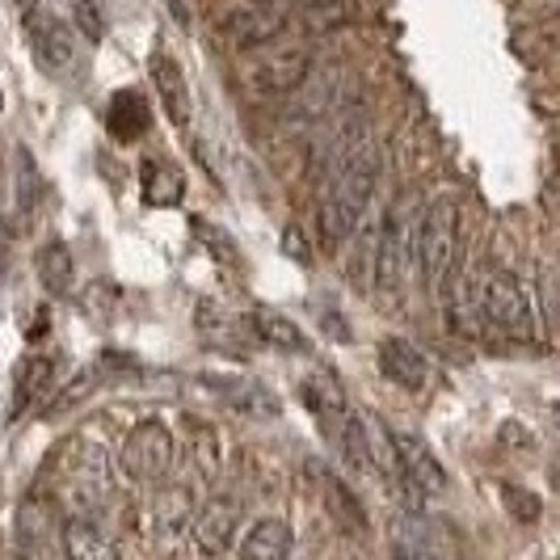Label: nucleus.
Returning a JSON list of instances; mask_svg holds the SVG:
<instances>
[{
	"label": "nucleus",
	"mask_w": 560,
	"mask_h": 560,
	"mask_svg": "<svg viewBox=\"0 0 560 560\" xmlns=\"http://www.w3.org/2000/svg\"><path fill=\"white\" fill-rule=\"evenodd\" d=\"M451 329L455 334H493L527 341L535 334V308L532 291L523 287V279L505 266H489L480 275L459 279L455 295H451Z\"/></svg>",
	"instance_id": "nucleus-1"
},
{
	"label": "nucleus",
	"mask_w": 560,
	"mask_h": 560,
	"mask_svg": "<svg viewBox=\"0 0 560 560\" xmlns=\"http://www.w3.org/2000/svg\"><path fill=\"white\" fill-rule=\"evenodd\" d=\"M320 190V236L325 245H346L350 232L363 224L375 198V182H380V148L366 136L346 161L329 168Z\"/></svg>",
	"instance_id": "nucleus-2"
},
{
	"label": "nucleus",
	"mask_w": 560,
	"mask_h": 560,
	"mask_svg": "<svg viewBox=\"0 0 560 560\" xmlns=\"http://www.w3.org/2000/svg\"><path fill=\"white\" fill-rule=\"evenodd\" d=\"M459 249V202L455 195H439L418 211V232H413V266L425 291H439L447 282Z\"/></svg>",
	"instance_id": "nucleus-3"
},
{
	"label": "nucleus",
	"mask_w": 560,
	"mask_h": 560,
	"mask_svg": "<svg viewBox=\"0 0 560 560\" xmlns=\"http://www.w3.org/2000/svg\"><path fill=\"white\" fill-rule=\"evenodd\" d=\"M257 59L245 68L253 93H266V97H279V93H291L295 84L304 81V72L312 68V51L304 43H266V47H253Z\"/></svg>",
	"instance_id": "nucleus-4"
},
{
	"label": "nucleus",
	"mask_w": 560,
	"mask_h": 560,
	"mask_svg": "<svg viewBox=\"0 0 560 560\" xmlns=\"http://www.w3.org/2000/svg\"><path fill=\"white\" fill-rule=\"evenodd\" d=\"M122 472L140 485H156L173 472V434L161 421H140L122 443Z\"/></svg>",
	"instance_id": "nucleus-5"
},
{
	"label": "nucleus",
	"mask_w": 560,
	"mask_h": 560,
	"mask_svg": "<svg viewBox=\"0 0 560 560\" xmlns=\"http://www.w3.org/2000/svg\"><path fill=\"white\" fill-rule=\"evenodd\" d=\"M287 97H291L287 127L308 136L312 127H320V122L337 110V102L346 97V93H341V72H334V68H308L304 81L295 84Z\"/></svg>",
	"instance_id": "nucleus-6"
},
{
	"label": "nucleus",
	"mask_w": 560,
	"mask_h": 560,
	"mask_svg": "<svg viewBox=\"0 0 560 560\" xmlns=\"http://www.w3.org/2000/svg\"><path fill=\"white\" fill-rule=\"evenodd\" d=\"M26 34L34 56L43 59V68H51L56 77H68L81 68V56H77V38L68 22H59L56 13H47L43 4H30L26 9Z\"/></svg>",
	"instance_id": "nucleus-7"
},
{
	"label": "nucleus",
	"mask_w": 560,
	"mask_h": 560,
	"mask_svg": "<svg viewBox=\"0 0 560 560\" xmlns=\"http://www.w3.org/2000/svg\"><path fill=\"white\" fill-rule=\"evenodd\" d=\"M388 447H393V459L400 468V477L409 489H421V493H439L447 489V472L443 464L434 459V451L425 447V439L405 430V425H388Z\"/></svg>",
	"instance_id": "nucleus-8"
},
{
	"label": "nucleus",
	"mask_w": 560,
	"mask_h": 560,
	"mask_svg": "<svg viewBox=\"0 0 560 560\" xmlns=\"http://www.w3.org/2000/svg\"><path fill=\"white\" fill-rule=\"evenodd\" d=\"M287 22H291V13H282L275 0H241L236 9H228L224 34L241 51H253V47H266V43L282 38Z\"/></svg>",
	"instance_id": "nucleus-9"
},
{
	"label": "nucleus",
	"mask_w": 560,
	"mask_h": 560,
	"mask_svg": "<svg viewBox=\"0 0 560 560\" xmlns=\"http://www.w3.org/2000/svg\"><path fill=\"white\" fill-rule=\"evenodd\" d=\"M418 211L421 207H396L388 220L380 224V257H375V279L380 282H400L409 261H413V232H418Z\"/></svg>",
	"instance_id": "nucleus-10"
},
{
	"label": "nucleus",
	"mask_w": 560,
	"mask_h": 560,
	"mask_svg": "<svg viewBox=\"0 0 560 560\" xmlns=\"http://www.w3.org/2000/svg\"><path fill=\"white\" fill-rule=\"evenodd\" d=\"M114 493V468L110 459L97 447H84L81 459L72 464V480H68V505L72 510H93L102 514V505L110 502Z\"/></svg>",
	"instance_id": "nucleus-11"
},
{
	"label": "nucleus",
	"mask_w": 560,
	"mask_h": 560,
	"mask_svg": "<svg viewBox=\"0 0 560 560\" xmlns=\"http://www.w3.org/2000/svg\"><path fill=\"white\" fill-rule=\"evenodd\" d=\"M241 502L236 498H215L198 510L190 518V532H195V548L207 552V557H220L236 544V532H241Z\"/></svg>",
	"instance_id": "nucleus-12"
},
{
	"label": "nucleus",
	"mask_w": 560,
	"mask_h": 560,
	"mask_svg": "<svg viewBox=\"0 0 560 560\" xmlns=\"http://www.w3.org/2000/svg\"><path fill=\"white\" fill-rule=\"evenodd\" d=\"M63 552L77 560H110L118 557V535L102 523V514L72 510V518L63 523Z\"/></svg>",
	"instance_id": "nucleus-13"
},
{
	"label": "nucleus",
	"mask_w": 560,
	"mask_h": 560,
	"mask_svg": "<svg viewBox=\"0 0 560 560\" xmlns=\"http://www.w3.org/2000/svg\"><path fill=\"white\" fill-rule=\"evenodd\" d=\"M380 371L393 380L396 388H405V393H425L430 380H434L430 359L421 354L413 341H405V337H388L380 346Z\"/></svg>",
	"instance_id": "nucleus-14"
},
{
	"label": "nucleus",
	"mask_w": 560,
	"mask_h": 560,
	"mask_svg": "<svg viewBox=\"0 0 560 560\" xmlns=\"http://www.w3.org/2000/svg\"><path fill=\"white\" fill-rule=\"evenodd\" d=\"M152 81H156V97H161L165 114L177 127H186L190 122V89H186V77L177 68V59L168 56L165 47L152 51Z\"/></svg>",
	"instance_id": "nucleus-15"
},
{
	"label": "nucleus",
	"mask_w": 560,
	"mask_h": 560,
	"mask_svg": "<svg viewBox=\"0 0 560 560\" xmlns=\"http://www.w3.org/2000/svg\"><path fill=\"white\" fill-rule=\"evenodd\" d=\"M232 548L245 560H282L295 548V535H291V527H287L282 518H261V523H253L249 535H245L241 544H232Z\"/></svg>",
	"instance_id": "nucleus-16"
},
{
	"label": "nucleus",
	"mask_w": 560,
	"mask_h": 560,
	"mask_svg": "<svg viewBox=\"0 0 560 560\" xmlns=\"http://www.w3.org/2000/svg\"><path fill=\"white\" fill-rule=\"evenodd\" d=\"M106 122H110V136L122 143L140 140L143 131H148V122H152V110H148V97H143L140 89H122L118 97L110 102V114H106Z\"/></svg>",
	"instance_id": "nucleus-17"
},
{
	"label": "nucleus",
	"mask_w": 560,
	"mask_h": 560,
	"mask_svg": "<svg viewBox=\"0 0 560 560\" xmlns=\"http://www.w3.org/2000/svg\"><path fill=\"white\" fill-rule=\"evenodd\" d=\"M304 400L312 405V413H316V418H325V425L346 413V393H341V380H337L329 366H316L308 380H304Z\"/></svg>",
	"instance_id": "nucleus-18"
},
{
	"label": "nucleus",
	"mask_w": 560,
	"mask_h": 560,
	"mask_svg": "<svg viewBox=\"0 0 560 560\" xmlns=\"http://www.w3.org/2000/svg\"><path fill=\"white\" fill-rule=\"evenodd\" d=\"M140 186H143V198L152 207H173V202H182V190H186L182 173L168 165V161H143Z\"/></svg>",
	"instance_id": "nucleus-19"
},
{
	"label": "nucleus",
	"mask_w": 560,
	"mask_h": 560,
	"mask_svg": "<svg viewBox=\"0 0 560 560\" xmlns=\"http://www.w3.org/2000/svg\"><path fill=\"white\" fill-rule=\"evenodd\" d=\"M215 388L228 405L245 409L249 418H279V400L266 393L261 384H245V380H215Z\"/></svg>",
	"instance_id": "nucleus-20"
},
{
	"label": "nucleus",
	"mask_w": 560,
	"mask_h": 560,
	"mask_svg": "<svg viewBox=\"0 0 560 560\" xmlns=\"http://www.w3.org/2000/svg\"><path fill=\"white\" fill-rule=\"evenodd\" d=\"M38 279H43V287H47L51 295H68V291H72V282H77V266H72L68 245L51 241L47 249L38 253Z\"/></svg>",
	"instance_id": "nucleus-21"
},
{
	"label": "nucleus",
	"mask_w": 560,
	"mask_h": 560,
	"mask_svg": "<svg viewBox=\"0 0 560 560\" xmlns=\"http://www.w3.org/2000/svg\"><path fill=\"white\" fill-rule=\"evenodd\" d=\"M253 329L270 346H279V350H308V337L295 329V320H287L275 308H253Z\"/></svg>",
	"instance_id": "nucleus-22"
},
{
	"label": "nucleus",
	"mask_w": 560,
	"mask_h": 560,
	"mask_svg": "<svg viewBox=\"0 0 560 560\" xmlns=\"http://www.w3.org/2000/svg\"><path fill=\"white\" fill-rule=\"evenodd\" d=\"M190 518H195V493H186V485L165 489L156 502V523L165 532H182V527H190Z\"/></svg>",
	"instance_id": "nucleus-23"
},
{
	"label": "nucleus",
	"mask_w": 560,
	"mask_h": 560,
	"mask_svg": "<svg viewBox=\"0 0 560 560\" xmlns=\"http://www.w3.org/2000/svg\"><path fill=\"white\" fill-rule=\"evenodd\" d=\"M47 380H51V363L47 359H30L26 380H18V405H30L34 396L47 388Z\"/></svg>",
	"instance_id": "nucleus-24"
},
{
	"label": "nucleus",
	"mask_w": 560,
	"mask_h": 560,
	"mask_svg": "<svg viewBox=\"0 0 560 560\" xmlns=\"http://www.w3.org/2000/svg\"><path fill=\"white\" fill-rule=\"evenodd\" d=\"M72 18H77V30H81L89 43H97V38L106 34V22H102L97 0H72Z\"/></svg>",
	"instance_id": "nucleus-25"
},
{
	"label": "nucleus",
	"mask_w": 560,
	"mask_h": 560,
	"mask_svg": "<svg viewBox=\"0 0 560 560\" xmlns=\"http://www.w3.org/2000/svg\"><path fill=\"white\" fill-rule=\"evenodd\" d=\"M190 228H195V236L207 245V249L215 253L220 261H236V245H232V236H228V232H215L207 220H190Z\"/></svg>",
	"instance_id": "nucleus-26"
},
{
	"label": "nucleus",
	"mask_w": 560,
	"mask_h": 560,
	"mask_svg": "<svg viewBox=\"0 0 560 560\" xmlns=\"http://www.w3.org/2000/svg\"><path fill=\"white\" fill-rule=\"evenodd\" d=\"M505 505H510V510H514V518H523V523L539 514V502H535V498L523 502V489H505Z\"/></svg>",
	"instance_id": "nucleus-27"
},
{
	"label": "nucleus",
	"mask_w": 560,
	"mask_h": 560,
	"mask_svg": "<svg viewBox=\"0 0 560 560\" xmlns=\"http://www.w3.org/2000/svg\"><path fill=\"white\" fill-rule=\"evenodd\" d=\"M282 245H287V249H295V261H304V266H308V249H304L300 232H287V236H282Z\"/></svg>",
	"instance_id": "nucleus-28"
},
{
	"label": "nucleus",
	"mask_w": 560,
	"mask_h": 560,
	"mask_svg": "<svg viewBox=\"0 0 560 560\" xmlns=\"http://www.w3.org/2000/svg\"><path fill=\"white\" fill-rule=\"evenodd\" d=\"M275 4H279L282 13H300V9H304V4H312V0H275Z\"/></svg>",
	"instance_id": "nucleus-29"
}]
</instances>
